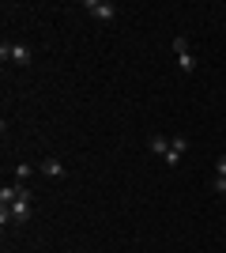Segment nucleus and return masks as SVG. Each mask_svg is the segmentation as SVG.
<instances>
[{
    "instance_id": "f257e3e1",
    "label": "nucleus",
    "mask_w": 226,
    "mask_h": 253,
    "mask_svg": "<svg viewBox=\"0 0 226 253\" xmlns=\"http://www.w3.org/2000/svg\"><path fill=\"white\" fill-rule=\"evenodd\" d=\"M19 185V197H15V204L11 208H0V223L8 227V223H27L31 219V208H34V193L23 185V181H15Z\"/></svg>"
},
{
    "instance_id": "f03ea898",
    "label": "nucleus",
    "mask_w": 226,
    "mask_h": 253,
    "mask_svg": "<svg viewBox=\"0 0 226 253\" xmlns=\"http://www.w3.org/2000/svg\"><path fill=\"white\" fill-rule=\"evenodd\" d=\"M0 61L4 64H19V68H27V64H31V45L27 42H4L0 45Z\"/></svg>"
},
{
    "instance_id": "7ed1b4c3",
    "label": "nucleus",
    "mask_w": 226,
    "mask_h": 253,
    "mask_svg": "<svg viewBox=\"0 0 226 253\" xmlns=\"http://www.w3.org/2000/svg\"><path fill=\"white\" fill-rule=\"evenodd\" d=\"M83 8L91 11V15H95V19H102V23H109V19H117V4H113V0H87Z\"/></svg>"
},
{
    "instance_id": "20e7f679",
    "label": "nucleus",
    "mask_w": 226,
    "mask_h": 253,
    "mask_svg": "<svg viewBox=\"0 0 226 253\" xmlns=\"http://www.w3.org/2000/svg\"><path fill=\"white\" fill-rule=\"evenodd\" d=\"M173 57H177V64H181V72H196V57L189 53V42H185L181 34L173 38Z\"/></svg>"
},
{
    "instance_id": "39448f33",
    "label": "nucleus",
    "mask_w": 226,
    "mask_h": 253,
    "mask_svg": "<svg viewBox=\"0 0 226 253\" xmlns=\"http://www.w3.org/2000/svg\"><path fill=\"white\" fill-rule=\"evenodd\" d=\"M185 151H189V140H185V136H173L170 148H166V155H162V163H166V167H181Z\"/></svg>"
},
{
    "instance_id": "423d86ee",
    "label": "nucleus",
    "mask_w": 226,
    "mask_h": 253,
    "mask_svg": "<svg viewBox=\"0 0 226 253\" xmlns=\"http://www.w3.org/2000/svg\"><path fill=\"white\" fill-rule=\"evenodd\" d=\"M38 170H42L45 178H65V174H68L61 159H42V163H38Z\"/></svg>"
},
{
    "instance_id": "0eeeda50",
    "label": "nucleus",
    "mask_w": 226,
    "mask_h": 253,
    "mask_svg": "<svg viewBox=\"0 0 226 253\" xmlns=\"http://www.w3.org/2000/svg\"><path fill=\"white\" fill-rule=\"evenodd\" d=\"M15 197H19V185H4V189H0V208H11Z\"/></svg>"
},
{
    "instance_id": "6e6552de",
    "label": "nucleus",
    "mask_w": 226,
    "mask_h": 253,
    "mask_svg": "<svg viewBox=\"0 0 226 253\" xmlns=\"http://www.w3.org/2000/svg\"><path fill=\"white\" fill-rule=\"evenodd\" d=\"M34 170H38V167H31V163H19V167H15V178H19V181H27V178L34 174Z\"/></svg>"
},
{
    "instance_id": "1a4fd4ad",
    "label": "nucleus",
    "mask_w": 226,
    "mask_h": 253,
    "mask_svg": "<svg viewBox=\"0 0 226 253\" xmlns=\"http://www.w3.org/2000/svg\"><path fill=\"white\" fill-rule=\"evenodd\" d=\"M211 189H215V193H226V174H215V181H211Z\"/></svg>"
},
{
    "instance_id": "9d476101",
    "label": "nucleus",
    "mask_w": 226,
    "mask_h": 253,
    "mask_svg": "<svg viewBox=\"0 0 226 253\" xmlns=\"http://www.w3.org/2000/svg\"><path fill=\"white\" fill-rule=\"evenodd\" d=\"M219 174H226V159H219Z\"/></svg>"
}]
</instances>
